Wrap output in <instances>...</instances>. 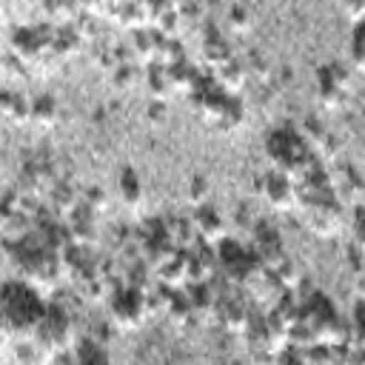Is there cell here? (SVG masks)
<instances>
[{"label":"cell","mask_w":365,"mask_h":365,"mask_svg":"<svg viewBox=\"0 0 365 365\" xmlns=\"http://www.w3.org/2000/svg\"><path fill=\"white\" fill-rule=\"evenodd\" d=\"M145 319H151L148 302H145V291H137V288L123 282L120 288H114L108 294V322L117 331H134Z\"/></svg>","instance_id":"obj_1"},{"label":"cell","mask_w":365,"mask_h":365,"mask_svg":"<svg viewBox=\"0 0 365 365\" xmlns=\"http://www.w3.org/2000/svg\"><path fill=\"white\" fill-rule=\"evenodd\" d=\"M302 211H305L308 228L319 237H336L345 225V205L336 197V191H325V194L314 197Z\"/></svg>","instance_id":"obj_2"},{"label":"cell","mask_w":365,"mask_h":365,"mask_svg":"<svg viewBox=\"0 0 365 365\" xmlns=\"http://www.w3.org/2000/svg\"><path fill=\"white\" fill-rule=\"evenodd\" d=\"M317 88H319V103L328 111H336L345 106L348 100V88H351V74L342 63H328L319 66L317 71Z\"/></svg>","instance_id":"obj_3"},{"label":"cell","mask_w":365,"mask_h":365,"mask_svg":"<svg viewBox=\"0 0 365 365\" xmlns=\"http://www.w3.org/2000/svg\"><path fill=\"white\" fill-rule=\"evenodd\" d=\"M259 194L279 214L297 211V182L282 171H271V174L259 177Z\"/></svg>","instance_id":"obj_4"},{"label":"cell","mask_w":365,"mask_h":365,"mask_svg":"<svg viewBox=\"0 0 365 365\" xmlns=\"http://www.w3.org/2000/svg\"><path fill=\"white\" fill-rule=\"evenodd\" d=\"M191 225L197 231V240L202 242H220L222 237H228V228H225V217L222 211L214 205V202H200L194 205V214H191Z\"/></svg>","instance_id":"obj_5"},{"label":"cell","mask_w":365,"mask_h":365,"mask_svg":"<svg viewBox=\"0 0 365 365\" xmlns=\"http://www.w3.org/2000/svg\"><path fill=\"white\" fill-rule=\"evenodd\" d=\"M228 57H231V48H228V40H225L222 29L208 20V23L202 26V60L214 68V66L225 63Z\"/></svg>","instance_id":"obj_6"},{"label":"cell","mask_w":365,"mask_h":365,"mask_svg":"<svg viewBox=\"0 0 365 365\" xmlns=\"http://www.w3.org/2000/svg\"><path fill=\"white\" fill-rule=\"evenodd\" d=\"M211 77H214V83H217L225 94H240V91H242V86H245V80H248V71H245V66H242L240 60L228 57L225 63L214 66Z\"/></svg>","instance_id":"obj_7"},{"label":"cell","mask_w":365,"mask_h":365,"mask_svg":"<svg viewBox=\"0 0 365 365\" xmlns=\"http://www.w3.org/2000/svg\"><path fill=\"white\" fill-rule=\"evenodd\" d=\"M117 197H120V202L128 205V208L143 205V180H140V174H137L131 165H125V168L120 171V177H117Z\"/></svg>","instance_id":"obj_8"},{"label":"cell","mask_w":365,"mask_h":365,"mask_svg":"<svg viewBox=\"0 0 365 365\" xmlns=\"http://www.w3.org/2000/svg\"><path fill=\"white\" fill-rule=\"evenodd\" d=\"M86 43L80 40V34L74 31L71 23H57V31H54V43H51V54L54 57H74Z\"/></svg>","instance_id":"obj_9"},{"label":"cell","mask_w":365,"mask_h":365,"mask_svg":"<svg viewBox=\"0 0 365 365\" xmlns=\"http://www.w3.org/2000/svg\"><path fill=\"white\" fill-rule=\"evenodd\" d=\"M245 114H248L245 100H242L240 94H228V97H225V106H222V111H220V120H217L214 128H220V131H234V128H240V125L245 123Z\"/></svg>","instance_id":"obj_10"},{"label":"cell","mask_w":365,"mask_h":365,"mask_svg":"<svg viewBox=\"0 0 365 365\" xmlns=\"http://www.w3.org/2000/svg\"><path fill=\"white\" fill-rule=\"evenodd\" d=\"M60 117V106L54 100V94H37L31 97V123L40 128H51Z\"/></svg>","instance_id":"obj_11"},{"label":"cell","mask_w":365,"mask_h":365,"mask_svg":"<svg viewBox=\"0 0 365 365\" xmlns=\"http://www.w3.org/2000/svg\"><path fill=\"white\" fill-rule=\"evenodd\" d=\"M145 86H148V91H151L154 100H165V97L174 91L171 77H168V68L160 66V63L145 66Z\"/></svg>","instance_id":"obj_12"},{"label":"cell","mask_w":365,"mask_h":365,"mask_svg":"<svg viewBox=\"0 0 365 365\" xmlns=\"http://www.w3.org/2000/svg\"><path fill=\"white\" fill-rule=\"evenodd\" d=\"M111 83L117 91H128L137 83V63H120L111 68Z\"/></svg>","instance_id":"obj_13"},{"label":"cell","mask_w":365,"mask_h":365,"mask_svg":"<svg viewBox=\"0 0 365 365\" xmlns=\"http://www.w3.org/2000/svg\"><path fill=\"white\" fill-rule=\"evenodd\" d=\"M242 66H245L248 77H254V80H259V83H265V80H271V77H274L271 66L265 63V57H262L259 51H248V60H245Z\"/></svg>","instance_id":"obj_14"},{"label":"cell","mask_w":365,"mask_h":365,"mask_svg":"<svg viewBox=\"0 0 365 365\" xmlns=\"http://www.w3.org/2000/svg\"><path fill=\"white\" fill-rule=\"evenodd\" d=\"M6 117L14 120V123H31V97L14 91V100H11V108H9Z\"/></svg>","instance_id":"obj_15"},{"label":"cell","mask_w":365,"mask_h":365,"mask_svg":"<svg viewBox=\"0 0 365 365\" xmlns=\"http://www.w3.org/2000/svg\"><path fill=\"white\" fill-rule=\"evenodd\" d=\"M80 202H86L94 214H100V211L108 208V194H106L100 185H91V188H86V191L80 194Z\"/></svg>","instance_id":"obj_16"},{"label":"cell","mask_w":365,"mask_h":365,"mask_svg":"<svg viewBox=\"0 0 365 365\" xmlns=\"http://www.w3.org/2000/svg\"><path fill=\"white\" fill-rule=\"evenodd\" d=\"M228 29L237 31V34L248 31L251 29V11L245 6H231L228 9Z\"/></svg>","instance_id":"obj_17"},{"label":"cell","mask_w":365,"mask_h":365,"mask_svg":"<svg viewBox=\"0 0 365 365\" xmlns=\"http://www.w3.org/2000/svg\"><path fill=\"white\" fill-rule=\"evenodd\" d=\"M351 68L362 71V29H359V23L354 26V37H351Z\"/></svg>","instance_id":"obj_18"},{"label":"cell","mask_w":365,"mask_h":365,"mask_svg":"<svg viewBox=\"0 0 365 365\" xmlns=\"http://www.w3.org/2000/svg\"><path fill=\"white\" fill-rule=\"evenodd\" d=\"M205 197H208V180L194 177V180H191V188H188V200H191V205L205 202Z\"/></svg>","instance_id":"obj_19"},{"label":"cell","mask_w":365,"mask_h":365,"mask_svg":"<svg viewBox=\"0 0 365 365\" xmlns=\"http://www.w3.org/2000/svg\"><path fill=\"white\" fill-rule=\"evenodd\" d=\"M11 100H14V91H11V88H0V114H3V117L9 114Z\"/></svg>","instance_id":"obj_20"},{"label":"cell","mask_w":365,"mask_h":365,"mask_svg":"<svg viewBox=\"0 0 365 365\" xmlns=\"http://www.w3.org/2000/svg\"><path fill=\"white\" fill-rule=\"evenodd\" d=\"M0 80H3V68H0Z\"/></svg>","instance_id":"obj_21"},{"label":"cell","mask_w":365,"mask_h":365,"mask_svg":"<svg viewBox=\"0 0 365 365\" xmlns=\"http://www.w3.org/2000/svg\"><path fill=\"white\" fill-rule=\"evenodd\" d=\"M0 3H3V0H0Z\"/></svg>","instance_id":"obj_22"}]
</instances>
